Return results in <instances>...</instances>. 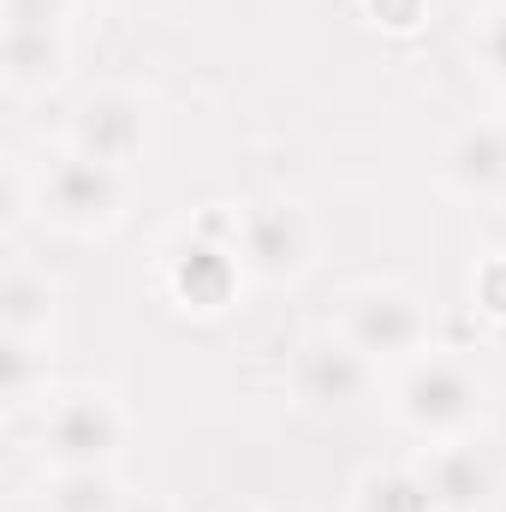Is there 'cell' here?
<instances>
[{"label": "cell", "instance_id": "6da1fadb", "mask_svg": "<svg viewBox=\"0 0 506 512\" xmlns=\"http://www.w3.org/2000/svg\"><path fill=\"white\" fill-rule=\"evenodd\" d=\"M399 417L429 435V441H459L477 417H483V382L459 364V358H417L405 364L399 393H393Z\"/></svg>", "mask_w": 506, "mask_h": 512}, {"label": "cell", "instance_id": "7a4b0ae2", "mask_svg": "<svg viewBox=\"0 0 506 512\" xmlns=\"http://www.w3.org/2000/svg\"><path fill=\"white\" fill-rule=\"evenodd\" d=\"M340 334L370 358V364H417L429 346V304L411 286H364L346 298Z\"/></svg>", "mask_w": 506, "mask_h": 512}, {"label": "cell", "instance_id": "3957f363", "mask_svg": "<svg viewBox=\"0 0 506 512\" xmlns=\"http://www.w3.org/2000/svg\"><path fill=\"white\" fill-rule=\"evenodd\" d=\"M36 203H42L48 221L72 227V233L114 227L120 209H126V167H108V161H90V155L66 149V155H54V161L42 167Z\"/></svg>", "mask_w": 506, "mask_h": 512}, {"label": "cell", "instance_id": "277c9868", "mask_svg": "<svg viewBox=\"0 0 506 512\" xmlns=\"http://www.w3.org/2000/svg\"><path fill=\"white\" fill-rule=\"evenodd\" d=\"M120 447H126V411L108 393H66L42 417V453L54 459V471L114 465Z\"/></svg>", "mask_w": 506, "mask_h": 512}, {"label": "cell", "instance_id": "5b68a950", "mask_svg": "<svg viewBox=\"0 0 506 512\" xmlns=\"http://www.w3.org/2000/svg\"><path fill=\"white\" fill-rule=\"evenodd\" d=\"M245 256L233 245V233H209V227H197V233H185L173 251H167V292L185 304V310H197V316H221L233 298H239V286H245Z\"/></svg>", "mask_w": 506, "mask_h": 512}, {"label": "cell", "instance_id": "8992f818", "mask_svg": "<svg viewBox=\"0 0 506 512\" xmlns=\"http://www.w3.org/2000/svg\"><path fill=\"white\" fill-rule=\"evenodd\" d=\"M292 387H298V399L316 405V411H352V405L370 399L376 364H370L346 334H316V340H304L298 358H292Z\"/></svg>", "mask_w": 506, "mask_h": 512}, {"label": "cell", "instance_id": "52a82bcc", "mask_svg": "<svg viewBox=\"0 0 506 512\" xmlns=\"http://www.w3.org/2000/svg\"><path fill=\"white\" fill-rule=\"evenodd\" d=\"M233 245L245 256V268L262 280H292L310 262V215L298 203H251L245 215H233Z\"/></svg>", "mask_w": 506, "mask_h": 512}, {"label": "cell", "instance_id": "ba28073f", "mask_svg": "<svg viewBox=\"0 0 506 512\" xmlns=\"http://www.w3.org/2000/svg\"><path fill=\"white\" fill-rule=\"evenodd\" d=\"M149 143V102L131 90H96L72 114V149L108 167H131Z\"/></svg>", "mask_w": 506, "mask_h": 512}, {"label": "cell", "instance_id": "9c48e42d", "mask_svg": "<svg viewBox=\"0 0 506 512\" xmlns=\"http://www.w3.org/2000/svg\"><path fill=\"white\" fill-rule=\"evenodd\" d=\"M417 477L429 483L435 512H477V507H489V495H495V465H489V453L471 447V441H441V447H429L423 465H417Z\"/></svg>", "mask_w": 506, "mask_h": 512}, {"label": "cell", "instance_id": "30bf717a", "mask_svg": "<svg viewBox=\"0 0 506 512\" xmlns=\"http://www.w3.org/2000/svg\"><path fill=\"white\" fill-rule=\"evenodd\" d=\"M447 179L471 197H501L506 191V120L465 126L447 143Z\"/></svg>", "mask_w": 506, "mask_h": 512}, {"label": "cell", "instance_id": "8fae6325", "mask_svg": "<svg viewBox=\"0 0 506 512\" xmlns=\"http://www.w3.org/2000/svg\"><path fill=\"white\" fill-rule=\"evenodd\" d=\"M66 66V24H6V84H54Z\"/></svg>", "mask_w": 506, "mask_h": 512}, {"label": "cell", "instance_id": "7c38bea8", "mask_svg": "<svg viewBox=\"0 0 506 512\" xmlns=\"http://www.w3.org/2000/svg\"><path fill=\"white\" fill-rule=\"evenodd\" d=\"M0 322H6V334L42 340L48 322H54V286H48V274H36L30 262H12L6 286H0Z\"/></svg>", "mask_w": 506, "mask_h": 512}, {"label": "cell", "instance_id": "4fadbf2b", "mask_svg": "<svg viewBox=\"0 0 506 512\" xmlns=\"http://www.w3.org/2000/svg\"><path fill=\"white\" fill-rule=\"evenodd\" d=\"M42 507L48 512H120L126 495H120V483H114L108 465H90V471H54Z\"/></svg>", "mask_w": 506, "mask_h": 512}, {"label": "cell", "instance_id": "5bb4252c", "mask_svg": "<svg viewBox=\"0 0 506 512\" xmlns=\"http://www.w3.org/2000/svg\"><path fill=\"white\" fill-rule=\"evenodd\" d=\"M358 512H435V495L417 471H370L358 483Z\"/></svg>", "mask_w": 506, "mask_h": 512}, {"label": "cell", "instance_id": "9a60e30c", "mask_svg": "<svg viewBox=\"0 0 506 512\" xmlns=\"http://www.w3.org/2000/svg\"><path fill=\"white\" fill-rule=\"evenodd\" d=\"M0 364H6V393H12V399H30L36 382L48 376V352H42V340H24V334H6Z\"/></svg>", "mask_w": 506, "mask_h": 512}, {"label": "cell", "instance_id": "2e32d148", "mask_svg": "<svg viewBox=\"0 0 506 512\" xmlns=\"http://www.w3.org/2000/svg\"><path fill=\"white\" fill-rule=\"evenodd\" d=\"M477 60H483V72L506 90V0H495L483 12V24H477Z\"/></svg>", "mask_w": 506, "mask_h": 512}, {"label": "cell", "instance_id": "e0dca14e", "mask_svg": "<svg viewBox=\"0 0 506 512\" xmlns=\"http://www.w3.org/2000/svg\"><path fill=\"white\" fill-rule=\"evenodd\" d=\"M477 304L506 322V251L489 256V262H477Z\"/></svg>", "mask_w": 506, "mask_h": 512}, {"label": "cell", "instance_id": "ac0fdd59", "mask_svg": "<svg viewBox=\"0 0 506 512\" xmlns=\"http://www.w3.org/2000/svg\"><path fill=\"white\" fill-rule=\"evenodd\" d=\"M370 18L381 30H417L429 18V0H370Z\"/></svg>", "mask_w": 506, "mask_h": 512}, {"label": "cell", "instance_id": "d6986e66", "mask_svg": "<svg viewBox=\"0 0 506 512\" xmlns=\"http://www.w3.org/2000/svg\"><path fill=\"white\" fill-rule=\"evenodd\" d=\"M120 512H173V507H161V501H126Z\"/></svg>", "mask_w": 506, "mask_h": 512}, {"label": "cell", "instance_id": "ffe728a7", "mask_svg": "<svg viewBox=\"0 0 506 512\" xmlns=\"http://www.w3.org/2000/svg\"><path fill=\"white\" fill-rule=\"evenodd\" d=\"M227 512H262V507H227Z\"/></svg>", "mask_w": 506, "mask_h": 512}]
</instances>
